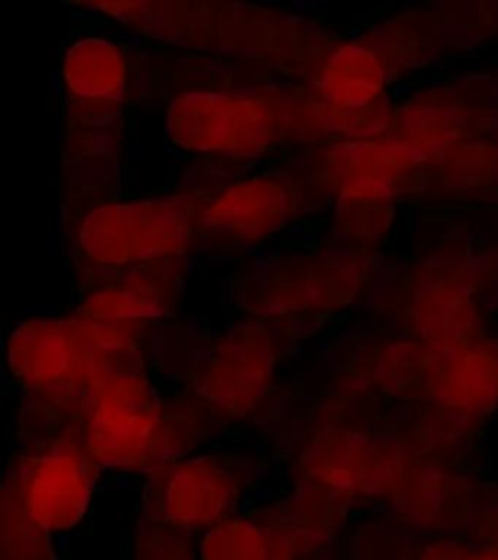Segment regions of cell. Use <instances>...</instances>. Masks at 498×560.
<instances>
[{"label":"cell","mask_w":498,"mask_h":560,"mask_svg":"<svg viewBox=\"0 0 498 560\" xmlns=\"http://www.w3.org/2000/svg\"><path fill=\"white\" fill-rule=\"evenodd\" d=\"M339 222L343 236L357 244H370L384 236L392 222V207L387 202H339Z\"/></svg>","instance_id":"cell-15"},{"label":"cell","mask_w":498,"mask_h":560,"mask_svg":"<svg viewBox=\"0 0 498 560\" xmlns=\"http://www.w3.org/2000/svg\"><path fill=\"white\" fill-rule=\"evenodd\" d=\"M300 187L280 172H259L236 179L210 197L205 236L228 245H259L297 219Z\"/></svg>","instance_id":"cell-7"},{"label":"cell","mask_w":498,"mask_h":560,"mask_svg":"<svg viewBox=\"0 0 498 560\" xmlns=\"http://www.w3.org/2000/svg\"><path fill=\"white\" fill-rule=\"evenodd\" d=\"M470 131V107L450 92H422L395 107L385 139L422 158H435L464 140Z\"/></svg>","instance_id":"cell-14"},{"label":"cell","mask_w":498,"mask_h":560,"mask_svg":"<svg viewBox=\"0 0 498 560\" xmlns=\"http://www.w3.org/2000/svg\"><path fill=\"white\" fill-rule=\"evenodd\" d=\"M405 315L417 342L429 349H452L485 335L475 280L465 265H425L413 279Z\"/></svg>","instance_id":"cell-8"},{"label":"cell","mask_w":498,"mask_h":560,"mask_svg":"<svg viewBox=\"0 0 498 560\" xmlns=\"http://www.w3.org/2000/svg\"><path fill=\"white\" fill-rule=\"evenodd\" d=\"M275 341L257 325H242L227 335L210 359L207 392L228 411L254 405L269 384L275 366Z\"/></svg>","instance_id":"cell-12"},{"label":"cell","mask_w":498,"mask_h":560,"mask_svg":"<svg viewBox=\"0 0 498 560\" xmlns=\"http://www.w3.org/2000/svg\"><path fill=\"white\" fill-rule=\"evenodd\" d=\"M172 262L114 272L82 294L79 314L104 322L144 324L174 312L177 277Z\"/></svg>","instance_id":"cell-11"},{"label":"cell","mask_w":498,"mask_h":560,"mask_svg":"<svg viewBox=\"0 0 498 560\" xmlns=\"http://www.w3.org/2000/svg\"><path fill=\"white\" fill-rule=\"evenodd\" d=\"M495 520L493 522H485L483 524V541L493 542V545H498V514H493Z\"/></svg>","instance_id":"cell-17"},{"label":"cell","mask_w":498,"mask_h":560,"mask_svg":"<svg viewBox=\"0 0 498 560\" xmlns=\"http://www.w3.org/2000/svg\"><path fill=\"white\" fill-rule=\"evenodd\" d=\"M61 86L69 119L94 121L119 115L129 92V61L105 35H82L61 55Z\"/></svg>","instance_id":"cell-10"},{"label":"cell","mask_w":498,"mask_h":560,"mask_svg":"<svg viewBox=\"0 0 498 560\" xmlns=\"http://www.w3.org/2000/svg\"><path fill=\"white\" fill-rule=\"evenodd\" d=\"M425 394L462 420L498 411V339L482 335L452 349H429Z\"/></svg>","instance_id":"cell-9"},{"label":"cell","mask_w":498,"mask_h":560,"mask_svg":"<svg viewBox=\"0 0 498 560\" xmlns=\"http://www.w3.org/2000/svg\"><path fill=\"white\" fill-rule=\"evenodd\" d=\"M209 199L205 192L184 191L97 202L74 230L79 261L105 275L175 261L205 236Z\"/></svg>","instance_id":"cell-1"},{"label":"cell","mask_w":498,"mask_h":560,"mask_svg":"<svg viewBox=\"0 0 498 560\" xmlns=\"http://www.w3.org/2000/svg\"><path fill=\"white\" fill-rule=\"evenodd\" d=\"M162 429L157 399L135 374L109 372L90 385L86 440L90 454L127 464L149 454Z\"/></svg>","instance_id":"cell-6"},{"label":"cell","mask_w":498,"mask_h":560,"mask_svg":"<svg viewBox=\"0 0 498 560\" xmlns=\"http://www.w3.org/2000/svg\"><path fill=\"white\" fill-rule=\"evenodd\" d=\"M289 109L250 90H187L166 109L170 144L187 154L257 158L289 131Z\"/></svg>","instance_id":"cell-2"},{"label":"cell","mask_w":498,"mask_h":560,"mask_svg":"<svg viewBox=\"0 0 498 560\" xmlns=\"http://www.w3.org/2000/svg\"><path fill=\"white\" fill-rule=\"evenodd\" d=\"M367 265L355 252H306L275 257L245 279L242 300L259 315L337 310L359 296Z\"/></svg>","instance_id":"cell-3"},{"label":"cell","mask_w":498,"mask_h":560,"mask_svg":"<svg viewBox=\"0 0 498 560\" xmlns=\"http://www.w3.org/2000/svg\"><path fill=\"white\" fill-rule=\"evenodd\" d=\"M320 184L339 202H394L429 184L427 162L394 140H337L315 162Z\"/></svg>","instance_id":"cell-5"},{"label":"cell","mask_w":498,"mask_h":560,"mask_svg":"<svg viewBox=\"0 0 498 560\" xmlns=\"http://www.w3.org/2000/svg\"><path fill=\"white\" fill-rule=\"evenodd\" d=\"M90 482L88 464L74 450H55L34 457L26 477L30 512L45 527H70L86 508Z\"/></svg>","instance_id":"cell-13"},{"label":"cell","mask_w":498,"mask_h":560,"mask_svg":"<svg viewBox=\"0 0 498 560\" xmlns=\"http://www.w3.org/2000/svg\"><path fill=\"white\" fill-rule=\"evenodd\" d=\"M420 560H498V545L493 542H438Z\"/></svg>","instance_id":"cell-16"},{"label":"cell","mask_w":498,"mask_h":560,"mask_svg":"<svg viewBox=\"0 0 498 560\" xmlns=\"http://www.w3.org/2000/svg\"><path fill=\"white\" fill-rule=\"evenodd\" d=\"M387 62L370 45L349 42L333 49L312 88L317 129L347 140L384 137L392 121L387 100Z\"/></svg>","instance_id":"cell-4"}]
</instances>
